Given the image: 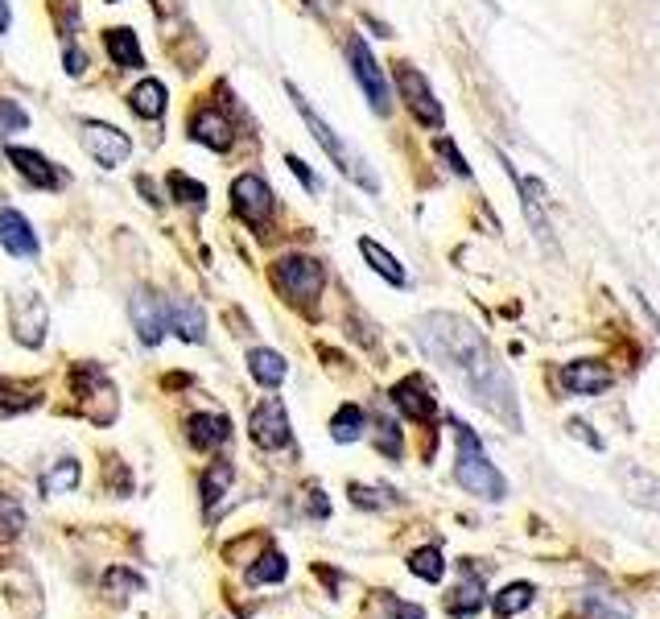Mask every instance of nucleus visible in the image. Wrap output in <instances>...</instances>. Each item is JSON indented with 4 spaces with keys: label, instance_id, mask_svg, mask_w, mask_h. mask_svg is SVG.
<instances>
[{
    "label": "nucleus",
    "instance_id": "obj_1",
    "mask_svg": "<svg viewBox=\"0 0 660 619\" xmlns=\"http://www.w3.org/2000/svg\"><path fill=\"white\" fill-rule=\"evenodd\" d=\"M417 348L426 351L433 364L450 371L454 380L471 392L474 405H483L492 417H499L508 430H520V401H516L512 376L495 359L492 343L467 318L442 314V310L417 318Z\"/></svg>",
    "mask_w": 660,
    "mask_h": 619
},
{
    "label": "nucleus",
    "instance_id": "obj_2",
    "mask_svg": "<svg viewBox=\"0 0 660 619\" xmlns=\"http://www.w3.org/2000/svg\"><path fill=\"white\" fill-rule=\"evenodd\" d=\"M285 96H289V100H293V108H297V116L306 121L309 137H314V141L322 144V153H327L330 162L339 165V174H343V178H351V182H355V186H364L368 194H376V190H380V178L371 174L368 157H364V153H355V149H351V144L343 141V137H339V132H334V128H330V124L322 121L318 112H314V103H309L306 96H302V91L293 87V83H285Z\"/></svg>",
    "mask_w": 660,
    "mask_h": 619
},
{
    "label": "nucleus",
    "instance_id": "obj_3",
    "mask_svg": "<svg viewBox=\"0 0 660 619\" xmlns=\"http://www.w3.org/2000/svg\"><path fill=\"white\" fill-rule=\"evenodd\" d=\"M450 426H454V442H458V458H454L458 488L479 495V500H504V495H508V479L495 471V463L487 458V451H483L479 433H474L467 421H458V417H454Z\"/></svg>",
    "mask_w": 660,
    "mask_h": 619
},
{
    "label": "nucleus",
    "instance_id": "obj_4",
    "mask_svg": "<svg viewBox=\"0 0 660 619\" xmlns=\"http://www.w3.org/2000/svg\"><path fill=\"white\" fill-rule=\"evenodd\" d=\"M272 281H277V289L285 293L293 306L306 310L309 302L322 293V286H327V268H322V261H314V256L289 252V256H281V261L272 265Z\"/></svg>",
    "mask_w": 660,
    "mask_h": 619
},
{
    "label": "nucleus",
    "instance_id": "obj_5",
    "mask_svg": "<svg viewBox=\"0 0 660 619\" xmlns=\"http://www.w3.org/2000/svg\"><path fill=\"white\" fill-rule=\"evenodd\" d=\"M347 62H351L355 83H359V87H364V96H368L371 112H376V116H389L392 112L389 75H384V66L376 62V54H371V46L364 41V34H351L347 38Z\"/></svg>",
    "mask_w": 660,
    "mask_h": 619
},
{
    "label": "nucleus",
    "instance_id": "obj_6",
    "mask_svg": "<svg viewBox=\"0 0 660 619\" xmlns=\"http://www.w3.org/2000/svg\"><path fill=\"white\" fill-rule=\"evenodd\" d=\"M392 79H396V91H401L405 108L412 112V121L426 124V128H442V124H446V112H442V103H437V96H433L430 79H426L412 62H396Z\"/></svg>",
    "mask_w": 660,
    "mask_h": 619
},
{
    "label": "nucleus",
    "instance_id": "obj_7",
    "mask_svg": "<svg viewBox=\"0 0 660 619\" xmlns=\"http://www.w3.org/2000/svg\"><path fill=\"white\" fill-rule=\"evenodd\" d=\"M231 211H236V219L244 227H265L272 219V211H277V194H272V186L261 178V174H240L236 182H231Z\"/></svg>",
    "mask_w": 660,
    "mask_h": 619
},
{
    "label": "nucleus",
    "instance_id": "obj_8",
    "mask_svg": "<svg viewBox=\"0 0 660 619\" xmlns=\"http://www.w3.org/2000/svg\"><path fill=\"white\" fill-rule=\"evenodd\" d=\"M248 433L261 451H281L293 442V430H289V413L281 396H265L256 409L248 413Z\"/></svg>",
    "mask_w": 660,
    "mask_h": 619
},
{
    "label": "nucleus",
    "instance_id": "obj_9",
    "mask_svg": "<svg viewBox=\"0 0 660 619\" xmlns=\"http://www.w3.org/2000/svg\"><path fill=\"white\" fill-rule=\"evenodd\" d=\"M82 149H87V157L103 169H116V165L128 162V153H132V141H128V132H120L116 124H103V121H82Z\"/></svg>",
    "mask_w": 660,
    "mask_h": 619
},
{
    "label": "nucleus",
    "instance_id": "obj_10",
    "mask_svg": "<svg viewBox=\"0 0 660 619\" xmlns=\"http://www.w3.org/2000/svg\"><path fill=\"white\" fill-rule=\"evenodd\" d=\"M128 318H132V327H137V339H141L144 348H157L165 339V302L153 293V289H137L132 298H128Z\"/></svg>",
    "mask_w": 660,
    "mask_h": 619
},
{
    "label": "nucleus",
    "instance_id": "obj_11",
    "mask_svg": "<svg viewBox=\"0 0 660 619\" xmlns=\"http://www.w3.org/2000/svg\"><path fill=\"white\" fill-rule=\"evenodd\" d=\"M0 248L9 252V256H17V261H38V231L34 224L21 215L17 206H0Z\"/></svg>",
    "mask_w": 660,
    "mask_h": 619
},
{
    "label": "nucleus",
    "instance_id": "obj_12",
    "mask_svg": "<svg viewBox=\"0 0 660 619\" xmlns=\"http://www.w3.org/2000/svg\"><path fill=\"white\" fill-rule=\"evenodd\" d=\"M392 405L405 413V417H412V421H433V413H437V396H433L430 380L426 376H405L401 384H392Z\"/></svg>",
    "mask_w": 660,
    "mask_h": 619
},
{
    "label": "nucleus",
    "instance_id": "obj_13",
    "mask_svg": "<svg viewBox=\"0 0 660 619\" xmlns=\"http://www.w3.org/2000/svg\"><path fill=\"white\" fill-rule=\"evenodd\" d=\"M190 141L211 149V153H227L231 141H236V132H231V121H227L215 103H203V108L190 116Z\"/></svg>",
    "mask_w": 660,
    "mask_h": 619
},
{
    "label": "nucleus",
    "instance_id": "obj_14",
    "mask_svg": "<svg viewBox=\"0 0 660 619\" xmlns=\"http://www.w3.org/2000/svg\"><path fill=\"white\" fill-rule=\"evenodd\" d=\"M9 162H13V169L21 174V182H29L34 190H59V186H66V174L46 162V153H38V149L13 144V149H9Z\"/></svg>",
    "mask_w": 660,
    "mask_h": 619
},
{
    "label": "nucleus",
    "instance_id": "obj_15",
    "mask_svg": "<svg viewBox=\"0 0 660 619\" xmlns=\"http://www.w3.org/2000/svg\"><path fill=\"white\" fill-rule=\"evenodd\" d=\"M611 368L607 364H595V359H574L561 368V389L574 392V396H595V392L611 389Z\"/></svg>",
    "mask_w": 660,
    "mask_h": 619
},
{
    "label": "nucleus",
    "instance_id": "obj_16",
    "mask_svg": "<svg viewBox=\"0 0 660 619\" xmlns=\"http://www.w3.org/2000/svg\"><path fill=\"white\" fill-rule=\"evenodd\" d=\"M516 186H520L524 219H529V227L536 231V240L549 248V252H557V248H554V224H549V215H545V186L536 182V178H520V174H516Z\"/></svg>",
    "mask_w": 660,
    "mask_h": 619
},
{
    "label": "nucleus",
    "instance_id": "obj_17",
    "mask_svg": "<svg viewBox=\"0 0 660 619\" xmlns=\"http://www.w3.org/2000/svg\"><path fill=\"white\" fill-rule=\"evenodd\" d=\"M165 327L174 330L182 343H203L206 339V314L199 302L178 298V302H165Z\"/></svg>",
    "mask_w": 660,
    "mask_h": 619
},
{
    "label": "nucleus",
    "instance_id": "obj_18",
    "mask_svg": "<svg viewBox=\"0 0 660 619\" xmlns=\"http://www.w3.org/2000/svg\"><path fill=\"white\" fill-rule=\"evenodd\" d=\"M458 570H462V578H458V586H454L450 598H446V611H450L454 619H471L479 616V607H483V574L474 570L471 561H462Z\"/></svg>",
    "mask_w": 660,
    "mask_h": 619
},
{
    "label": "nucleus",
    "instance_id": "obj_19",
    "mask_svg": "<svg viewBox=\"0 0 660 619\" xmlns=\"http://www.w3.org/2000/svg\"><path fill=\"white\" fill-rule=\"evenodd\" d=\"M227 438H231V421H227L224 413H194V417H186V442L194 451H215V446H224Z\"/></svg>",
    "mask_w": 660,
    "mask_h": 619
},
{
    "label": "nucleus",
    "instance_id": "obj_20",
    "mask_svg": "<svg viewBox=\"0 0 660 619\" xmlns=\"http://www.w3.org/2000/svg\"><path fill=\"white\" fill-rule=\"evenodd\" d=\"M103 46H107V59L116 62L120 71H141L144 66V50L137 34L128 25H116V29H103Z\"/></svg>",
    "mask_w": 660,
    "mask_h": 619
},
{
    "label": "nucleus",
    "instance_id": "obj_21",
    "mask_svg": "<svg viewBox=\"0 0 660 619\" xmlns=\"http://www.w3.org/2000/svg\"><path fill=\"white\" fill-rule=\"evenodd\" d=\"M248 371H252V380H256V384L277 389V384H285L289 364H285V355H277L272 348H252L248 351Z\"/></svg>",
    "mask_w": 660,
    "mask_h": 619
},
{
    "label": "nucleus",
    "instance_id": "obj_22",
    "mask_svg": "<svg viewBox=\"0 0 660 619\" xmlns=\"http://www.w3.org/2000/svg\"><path fill=\"white\" fill-rule=\"evenodd\" d=\"M165 83L162 79H141L128 91V108L141 116V121H162L165 116Z\"/></svg>",
    "mask_w": 660,
    "mask_h": 619
},
{
    "label": "nucleus",
    "instance_id": "obj_23",
    "mask_svg": "<svg viewBox=\"0 0 660 619\" xmlns=\"http://www.w3.org/2000/svg\"><path fill=\"white\" fill-rule=\"evenodd\" d=\"M79 479H82L79 463H75V458H59V463H54V467L38 479V488H41V495H46V500H54V495L75 492V488H79Z\"/></svg>",
    "mask_w": 660,
    "mask_h": 619
},
{
    "label": "nucleus",
    "instance_id": "obj_24",
    "mask_svg": "<svg viewBox=\"0 0 660 619\" xmlns=\"http://www.w3.org/2000/svg\"><path fill=\"white\" fill-rule=\"evenodd\" d=\"M359 252L368 256V265L376 268V273H380V277H384L389 286H396V289H401V286H409V273L401 268V261L392 256L389 248H380V244H376V240H368V236H364V240H359Z\"/></svg>",
    "mask_w": 660,
    "mask_h": 619
},
{
    "label": "nucleus",
    "instance_id": "obj_25",
    "mask_svg": "<svg viewBox=\"0 0 660 619\" xmlns=\"http://www.w3.org/2000/svg\"><path fill=\"white\" fill-rule=\"evenodd\" d=\"M364 426H368L364 409L347 401V405H339V413L330 417V438H334V442H359V438H364Z\"/></svg>",
    "mask_w": 660,
    "mask_h": 619
},
{
    "label": "nucleus",
    "instance_id": "obj_26",
    "mask_svg": "<svg viewBox=\"0 0 660 619\" xmlns=\"http://www.w3.org/2000/svg\"><path fill=\"white\" fill-rule=\"evenodd\" d=\"M231 475H236L231 471V463H211V467L203 471V488H199V492H203L206 516H215V504H219L224 492L231 488Z\"/></svg>",
    "mask_w": 660,
    "mask_h": 619
},
{
    "label": "nucleus",
    "instance_id": "obj_27",
    "mask_svg": "<svg viewBox=\"0 0 660 619\" xmlns=\"http://www.w3.org/2000/svg\"><path fill=\"white\" fill-rule=\"evenodd\" d=\"M533 598H536V586H533V582H512V586H504V591L495 595V616H499V619L516 616V611L533 607Z\"/></svg>",
    "mask_w": 660,
    "mask_h": 619
},
{
    "label": "nucleus",
    "instance_id": "obj_28",
    "mask_svg": "<svg viewBox=\"0 0 660 619\" xmlns=\"http://www.w3.org/2000/svg\"><path fill=\"white\" fill-rule=\"evenodd\" d=\"M582 607H586V616L591 619H632V607L619 603L615 595H607V591H586Z\"/></svg>",
    "mask_w": 660,
    "mask_h": 619
},
{
    "label": "nucleus",
    "instance_id": "obj_29",
    "mask_svg": "<svg viewBox=\"0 0 660 619\" xmlns=\"http://www.w3.org/2000/svg\"><path fill=\"white\" fill-rule=\"evenodd\" d=\"M285 574H289V557L277 554V549H265V557L248 570V582H252V586H265V582H281Z\"/></svg>",
    "mask_w": 660,
    "mask_h": 619
},
{
    "label": "nucleus",
    "instance_id": "obj_30",
    "mask_svg": "<svg viewBox=\"0 0 660 619\" xmlns=\"http://www.w3.org/2000/svg\"><path fill=\"white\" fill-rule=\"evenodd\" d=\"M409 570L417 578H426V582H442V574H446L442 549H437V545H426V549H417V554L409 557Z\"/></svg>",
    "mask_w": 660,
    "mask_h": 619
},
{
    "label": "nucleus",
    "instance_id": "obj_31",
    "mask_svg": "<svg viewBox=\"0 0 660 619\" xmlns=\"http://www.w3.org/2000/svg\"><path fill=\"white\" fill-rule=\"evenodd\" d=\"M137 591H144V578L132 574V570H107V578H103V595L107 598H128L137 595Z\"/></svg>",
    "mask_w": 660,
    "mask_h": 619
},
{
    "label": "nucleus",
    "instance_id": "obj_32",
    "mask_svg": "<svg viewBox=\"0 0 660 619\" xmlns=\"http://www.w3.org/2000/svg\"><path fill=\"white\" fill-rule=\"evenodd\" d=\"M169 190H174V199L182 206H206V186L194 182V178H186L182 169L169 174Z\"/></svg>",
    "mask_w": 660,
    "mask_h": 619
},
{
    "label": "nucleus",
    "instance_id": "obj_33",
    "mask_svg": "<svg viewBox=\"0 0 660 619\" xmlns=\"http://www.w3.org/2000/svg\"><path fill=\"white\" fill-rule=\"evenodd\" d=\"M25 529V508L13 495H0V541H13Z\"/></svg>",
    "mask_w": 660,
    "mask_h": 619
},
{
    "label": "nucleus",
    "instance_id": "obj_34",
    "mask_svg": "<svg viewBox=\"0 0 660 619\" xmlns=\"http://www.w3.org/2000/svg\"><path fill=\"white\" fill-rule=\"evenodd\" d=\"M351 504H359V508H392V504H396V492H389V488H364V483H351Z\"/></svg>",
    "mask_w": 660,
    "mask_h": 619
},
{
    "label": "nucleus",
    "instance_id": "obj_35",
    "mask_svg": "<svg viewBox=\"0 0 660 619\" xmlns=\"http://www.w3.org/2000/svg\"><path fill=\"white\" fill-rule=\"evenodd\" d=\"M376 446L389 454V458H401V451H405V446H401V430H396V421L384 417V413L376 417Z\"/></svg>",
    "mask_w": 660,
    "mask_h": 619
},
{
    "label": "nucleus",
    "instance_id": "obj_36",
    "mask_svg": "<svg viewBox=\"0 0 660 619\" xmlns=\"http://www.w3.org/2000/svg\"><path fill=\"white\" fill-rule=\"evenodd\" d=\"M38 405V392H25L17 384H4L0 380V413H17V409H34Z\"/></svg>",
    "mask_w": 660,
    "mask_h": 619
},
{
    "label": "nucleus",
    "instance_id": "obj_37",
    "mask_svg": "<svg viewBox=\"0 0 660 619\" xmlns=\"http://www.w3.org/2000/svg\"><path fill=\"white\" fill-rule=\"evenodd\" d=\"M21 128H29L25 108L13 100H0V132H21Z\"/></svg>",
    "mask_w": 660,
    "mask_h": 619
},
{
    "label": "nucleus",
    "instance_id": "obj_38",
    "mask_svg": "<svg viewBox=\"0 0 660 619\" xmlns=\"http://www.w3.org/2000/svg\"><path fill=\"white\" fill-rule=\"evenodd\" d=\"M380 603H384L389 619H426V611H421L417 603H405V598H396V595H380Z\"/></svg>",
    "mask_w": 660,
    "mask_h": 619
},
{
    "label": "nucleus",
    "instance_id": "obj_39",
    "mask_svg": "<svg viewBox=\"0 0 660 619\" xmlns=\"http://www.w3.org/2000/svg\"><path fill=\"white\" fill-rule=\"evenodd\" d=\"M285 162H289V169H293V174H297V178H302V186H306L309 194H322V178H318V174H314V169H309V165L302 162V157H297V153H289Z\"/></svg>",
    "mask_w": 660,
    "mask_h": 619
},
{
    "label": "nucleus",
    "instance_id": "obj_40",
    "mask_svg": "<svg viewBox=\"0 0 660 619\" xmlns=\"http://www.w3.org/2000/svg\"><path fill=\"white\" fill-rule=\"evenodd\" d=\"M437 153L450 162V169L458 174V178H471V165H467V157L454 149V141H446V137H437Z\"/></svg>",
    "mask_w": 660,
    "mask_h": 619
},
{
    "label": "nucleus",
    "instance_id": "obj_41",
    "mask_svg": "<svg viewBox=\"0 0 660 619\" xmlns=\"http://www.w3.org/2000/svg\"><path fill=\"white\" fill-rule=\"evenodd\" d=\"M62 62H66V75H82V71L91 66V59L82 54L75 41H66V50H62Z\"/></svg>",
    "mask_w": 660,
    "mask_h": 619
},
{
    "label": "nucleus",
    "instance_id": "obj_42",
    "mask_svg": "<svg viewBox=\"0 0 660 619\" xmlns=\"http://www.w3.org/2000/svg\"><path fill=\"white\" fill-rule=\"evenodd\" d=\"M570 430H574L578 438H582V442H591V446H595V451H602V438H598V433H591V430H586V426H582V421H574V426H570Z\"/></svg>",
    "mask_w": 660,
    "mask_h": 619
},
{
    "label": "nucleus",
    "instance_id": "obj_43",
    "mask_svg": "<svg viewBox=\"0 0 660 619\" xmlns=\"http://www.w3.org/2000/svg\"><path fill=\"white\" fill-rule=\"evenodd\" d=\"M9 25H13V13H9V0H0V34H9Z\"/></svg>",
    "mask_w": 660,
    "mask_h": 619
}]
</instances>
